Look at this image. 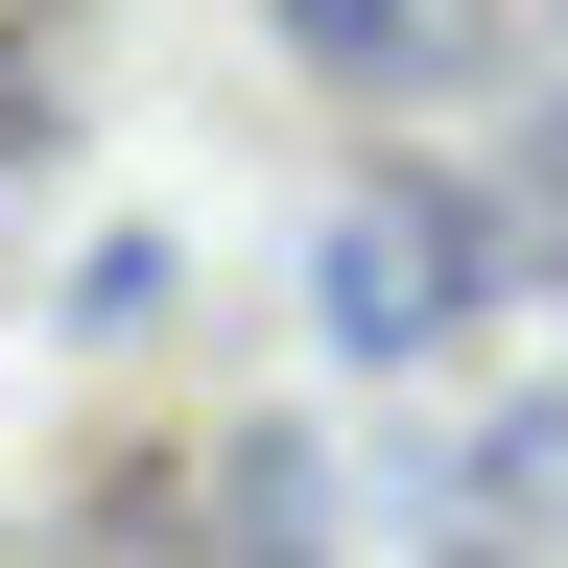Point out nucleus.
<instances>
[{"label":"nucleus","instance_id":"nucleus-1","mask_svg":"<svg viewBox=\"0 0 568 568\" xmlns=\"http://www.w3.org/2000/svg\"><path fill=\"white\" fill-rule=\"evenodd\" d=\"M426 284H450V237H426V213H355V237H332V332H426Z\"/></svg>","mask_w":568,"mask_h":568},{"label":"nucleus","instance_id":"nucleus-2","mask_svg":"<svg viewBox=\"0 0 568 568\" xmlns=\"http://www.w3.org/2000/svg\"><path fill=\"white\" fill-rule=\"evenodd\" d=\"M284 24H308V48H355V71H379V48H426V0H284Z\"/></svg>","mask_w":568,"mask_h":568}]
</instances>
